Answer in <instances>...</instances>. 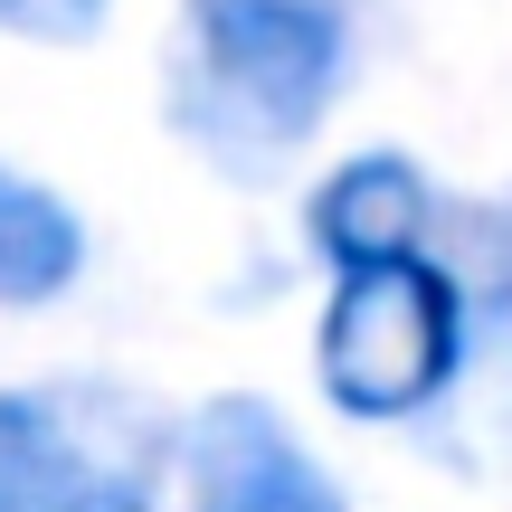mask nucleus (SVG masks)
I'll list each match as a JSON object with an SVG mask.
<instances>
[{
  "mask_svg": "<svg viewBox=\"0 0 512 512\" xmlns=\"http://www.w3.org/2000/svg\"><path fill=\"white\" fill-rule=\"evenodd\" d=\"M342 57H351L342 0H190L181 124L238 162L285 152L323 124Z\"/></svg>",
  "mask_w": 512,
  "mask_h": 512,
  "instance_id": "obj_1",
  "label": "nucleus"
},
{
  "mask_svg": "<svg viewBox=\"0 0 512 512\" xmlns=\"http://www.w3.org/2000/svg\"><path fill=\"white\" fill-rule=\"evenodd\" d=\"M313 247L332 266H380V256H427V181L399 152H361L313 190Z\"/></svg>",
  "mask_w": 512,
  "mask_h": 512,
  "instance_id": "obj_4",
  "label": "nucleus"
},
{
  "mask_svg": "<svg viewBox=\"0 0 512 512\" xmlns=\"http://www.w3.org/2000/svg\"><path fill=\"white\" fill-rule=\"evenodd\" d=\"M465 361V294L437 256H380V266H332L323 304V370L332 408L351 418H408L427 408Z\"/></svg>",
  "mask_w": 512,
  "mask_h": 512,
  "instance_id": "obj_2",
  "label": "nucleus"
},
{
  "mask_svg": "<svg viewBox=\"0 0 512 512\" xmlns=\"http://www.w3.org/2000/svg\"><path fill=\"white\" fill-rule=\"evenodd\" d=\"M57 475H67V437L38 399L0 389V512H48Z\"/></svg>",
  "mask_w": 512,
  "mask_h": 512,
  "instance_id": "obj_6",
  "label": "nucleus"
},
{
  "mask_svg": "<svg viewBox=\"0 0 512 512\" xmlns=\"http://www.w3.org/2000/svg\"><path fill=\"white\" fill-rule=\"evenodd\" d=\"M48 512H152L133 484H95V494H67V503H48Z\"/></svg>",
  "mask_w": 512,
  "mask_h": 512,
  "instance_id": "obj_8",
  "label": "nucleus"
},
{
  "mask_svg": "<svg viewBox=\"0 0 512 512\" xmlns=\"http://www.w3.org/2000/svg\"><path fill=\"white\" fill-rule=\"evenodd\" d=\"M86 266V228L57 190L0 171V304H38Z\"/></svg>",
  "mask_w": 512,
  "mask_h": 512,
  "instance_id": "obj_5",
  "label": "nucleus"
},
{
  "mask_svg": "<svg viewBox=\"0 0 512 512\" xmlns=\"http://www.w3.org/2000/svg\"><path fill=\"white\" fill-rule=\"evenodd\" d=\"M190 494H200V512H342L323 465L256 399L200 408V427H190Z\"/></svg>",
  "mask_w": 512,
  "mask_h": 512,
  "instance_id": "obj_3",
  "label": "nucleus"
},
{
  "mask_svg": "<svg viewBox=\"0 0 512 512\" xmlns=\"http://www.w3.org/2000/svg\"><path fill=\"white\" fill-rule=\"evenodd\" d=\"M105 19V0H0V29L19 38H86Z\"/></svg>",
  "mask_w": 512,
  "mask_h": 512,
  "instance_id": "obj_7",
  "label": "nucleus"
}]
</instances>
